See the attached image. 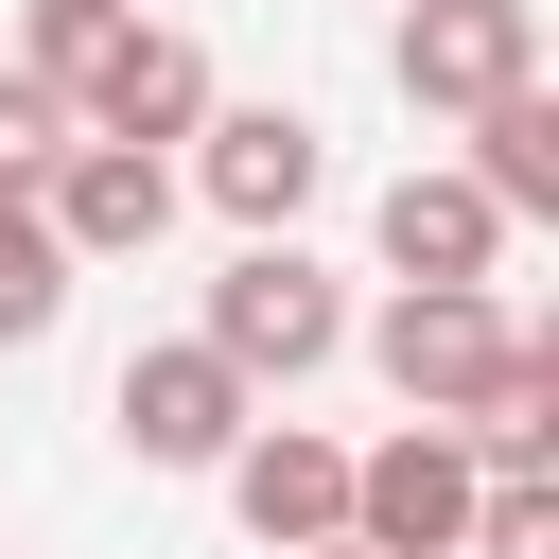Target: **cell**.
Returning <instances> with one entry per match:
<instances>
[{"instance_id":"cell-1","label":"cell","mask_w":559,"mask_h":559,"mask_svg":"<svg viewBox=\"0 0 559 559\" xmlns=\"http://www.w3.org/2000/svg\"><path fill=\"white\" fill-rule=\"evenodd\" d=\"M192 349H227L245 384H314V367L349 349V297H332V262H314V245H227V280H210Z\"/></svg>"},{"instance_id":"cell-16","label":"cell","mask_w":559,"mask_h":559,"mask_svg":"<svg viewBox=\"0 0 559 559\" xmlns=\"http://www.w3.org/2000/svg\"><path fill=\"white\" fill-rule=\"evenodd\" d=\"M314 559H367V542H314Z\"/></svg>"},{"instance_id":"cell-15","label":"cell","mask_w":559,"mask_h":559,"mask_svg":"<svg viewBox=\"0 0 559 559\" xmlns=\"http://www.w3.org/2000/svg\"><path fill=\"white\" fill-rule=\"evenodd\" d=\"M454 559H559V489H472V542Z\"/></svg>"},{"instance_id":"cell-9","label":"cell","mask_w":559,"mask_h":559,"mask_svg":"<svg viewBox=\"0 0 559 559\" xmlns=\"http://www.w3.org/2000/svg\"><path fill=\"white\" fill-rule=\"evenodd\" d=\"M192 122H210V52H192L175 17H122V52L87 70L70 140H122V157H157V140H192Z\"/></svg>"},{"instance_id":"cell-4","label":"cell","mask_w":559,"mask_h":559,"mask_svg":"<svg viewBox=\"0 0 559 559\" xmlns=\"http://www.w3.org/2000/svg\"><path fill=\"white\" fill-rule=\"evenodd\" d=\"M384 87H402L419 122H472V105L542 87V0H402V35H384Z\"/></svg>"},{"instance_id":"cell-13","label":"cell","mask_w":559,"mask_h":559,"mask_svg":"<svg viewBox=\"0 0 559 559\" xmlns=\"http://www.w3.org/2000/svg\"><path fill=\"white\" fill-rule=\"evenodd\" d=\"M70 314V245L35 227V192H0V349H35Z\"/></svg>"},{"instance_id":"cell-12","label":"cell","mask_w":559,"mask_h":559,"mask_svg":"<svg viewBox=\"0 0 559 559\" xmlns=\"http://www.w3.org/2000/svg\"><path fill=\"white\" fill-rule=\"evenodd\" d=\"M122 17H140V0H17V70H35L52 105H87V70L122 52Z\"/></svg>"},{"instance_id":"cell-7","label":"cell","mask_w":559,"mask_h":559,"mask_svg":"<svg viewBox=\"0 0 559 559\" xmlns=\"http://www.w3.org/2000/svg\"><path fill=\"white\" fill-rule=\"evenodd\" d=\"M227 524H245L262 559L349 542V454H332L314 419H245V437H227Z\"/></svg>"},{"instance_id":"cell-3","label":"cell","mask_w":559,"mask_h":559,"mask_svg":"<svg viewBox=\"0 0 559 559\" xmlns=\"http://www.w3.org/2000/svg\"><path fill=\"white\" fill-rule=\"evenodd\" d=\"M262 419V384L227 367V349H192V332H157V349H122V384H105V437L140 454V472H227V437Z\"/></svg>"},{"instance_id":"cell-5","label":"cell","mask_w":559,"mask_h":559,"mask_svg":"<svg viewBox=\"0 0 559 559\" xmlns=\"http://www.w3.org/2000/svg\"><path fill=\"white\" fill-rule=\"evenodd\" d=\"M314 175H332L314 105H210V122H192V192H210V210H227L245 245H297Z\"/></svg>"},{"instance_id":"cell-8","label":"cell","mask_w":559,"mask_h":559,"mask_svg":"<svg viewBox=\"0 0 559 559\" xmlns=\"http://www.w3.org/2000/svg\"><path fill=\"white\" fill-rule=\"evenodd\" d=\"M35 227L70 245V280H87V262H140V245L175 227V157H122V140H70V157L35 175Z\"/></svg>"},{"instance_id":"cell-11","label":"cell","mask_w":559,"mask_h":559,"mask_svg":"<svg viewBox=\"0 0 559 559\" xmlns=\"http://www.w3.org/2000/svg\"><path fill=\"white\" fill-rule=\"evenodd\" d=\"M507 227H542L559 210V87H507V105H472V157H454Z\"/></svg>"},{"instance_id":"cell-14","label":"cell","mask_w":559,"mask_h":559,"mask_svg":"<svg viewBox=\"0 0 559 559\" xmlns=\"http://www.w3.org/2000/svg\"><path fill=\"white\" fill-rule=\"evenodd\" d=\"M52 157H70V105H52L35 70H0V192H35Z\"/></svg>"},{"instance_id":"cell-6","label":"cell","mask_w":559,"mask_h":559,"mask_svg":"<svg viewBox=\"0 0 559 559\" xmlns=\"http://www.w3.org/2000/svg\"><path fill=\"white\" fill-rule=\"evenodd\" d=\"M472 489H489V472L454 454V419H402L384 454H349V542H367V559H454V542H472Z\"/></svg>"},{"instance_id":"cell-2","label":"cell","mask_w":559,"mask_h":559,"mask_svg":"<svg viewBox=\"0 0 559 559\" xmlns=\"http://www.w3.org/2000/svg\"><path fill=\"white\" fill-rule=\"evenodd\" d=\"M507 349H524V314H507L489 280H437V297L402 280V297L367 314V367L402 384V419H472V402L507 384Z\"/></svg>"},{"instance_id":"cell-10","label":"cell","mask_w":559,"mask_h":559,"mask_svg":"<svg viewBox=\"0 0 559 559\" xmlns=\"http://www.w3.org/2000/svg\"><path fill=\"white\" fill-rule=\"evenodd\" d=\"M367 245H384V280H507V210L454 175V157H419V175H384V210H367Z\"/></svg>"}]
</instances>
